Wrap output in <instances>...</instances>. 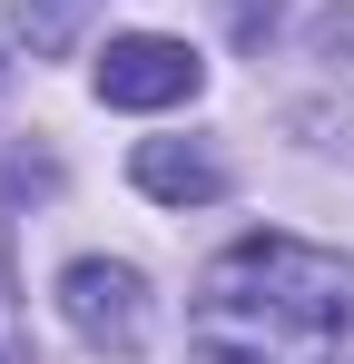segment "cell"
I'll use <instances>...</instances> for the list:
<instances>
[{
	"label": "cell",
	"mask_w": 354,
	"mask_h": 364,
	"mask_svg": "<svg viewBox=\"0 0 354 364\" xmlns=\"http://www.w3.org/2000/svg\"><path fill=\"white\" fill-rule=\"evenodd\" d=\"M99 99L109 109H177V99H197L207 89V60L187 50V40H168V30H128V40H109L99 50Z\"/></svg>",
	"instance_id": "3"
},
{
	"label": "cell",
	"mask_w": 354,
	"mask_h": 364,
	"mask_svg": "<svg viewBox=\"0 0 354 364\" xmlns=\"http://www.w3.org/2000/svg\"><path fill=\"white\" fill-rule=\"evenodd\" d=\"M128 178H138V197H158V207H217L227 197V158L197 148V138H138Z\"/></svg>",
	"instance_id": "4"
},
{
	"label": "cell",
	"mask_w": 354,
	"mask_h": 364,
	"mask_svg": "<svg viewBox=\"0 0 354 364\" xmlns=\"http://www.w3.org/2000/svg\"><path fill=\"white\" fill-rule=\"evenodd\" d=\"M59 315L79 325V345L138 355V345H148V276L118 266V256H79V266L59 276Z\"/></svg>",
	"instance_id": "2"
},
{
	"label": "cell",
	"mask_w": 354,
	"mask_h": 364,
	"mask_svg": "<svg viewBox=\"0 0 354 364\" xmlns=\"http://www.w3.org/2000/svg\"><path fill=\"white\" fill-rule=\"evenodd\" d=\"M197 364H354V256L305 237H236L187 296Z\"/></svg>",
	"instance_id": "1"
},
{
	"label": "cell",
	"mask_w": 354,
	"mask_h": 364,
	"mask_svg": "<svg viewBox=\"0 0 354 364\" xmlns=\"http://www.w3.org/2000/svg\"><path fill=\"white\" fill-rule=\"evenodd\" d=\"M10 20H20L30 50H59V40H69V0H10Z\"/></svg>",
	"instance_id": "5"
}]
</instances>
